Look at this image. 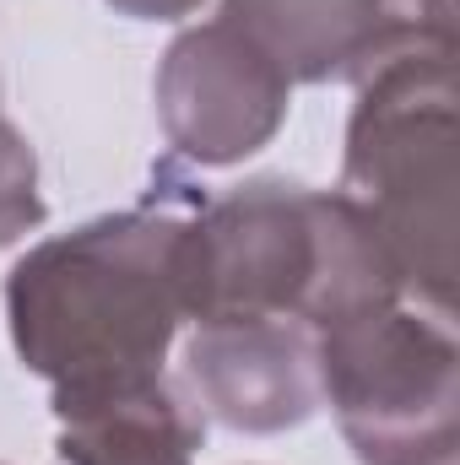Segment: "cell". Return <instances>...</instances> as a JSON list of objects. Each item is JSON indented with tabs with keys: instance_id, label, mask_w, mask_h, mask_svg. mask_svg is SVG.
Here are the masks:
<instances>
[{
	"instance_id": "1",
	"label": "cell",
	"mask_w": 460,
	"mask_h": 465,
	"mask_svg": "<svg viewBox=\"0 0 460 465\" xmlns=\"http://www.w3.org/2000/svg\"><path fill=\"white\" fill-rule=\"evenodd\" d=\"M185 223L168 212H109L33 243L5 276L11 347L49 390L163 373L185 325Z\"/></svg>"
},
{
	"instance_id": "2",
	"label": "cell",
	"mask_w": 460,
	"mask_h": 465,
	"mask_svg": "<svg viewBox=\"0 0 460 465\" xmlns=\"http://www.w3.org/2000/svg\"><path fill=\"white\" fill-rule=\"evenodd\" d=\"M185 320H298L309 331L406 298L374 223L342 190L244 184L212 201L179 243Z\"/></svg>"
},
{
	"instance_id": "3",
	"label": "cell",
	"mask_w": 460,
	"mask_h": 465,
	"mask_svg": "<svg viewBox=\"0 0 460 465\" xmlns=\"http://www.w3.org/2000/svg\"><path fill=\"white\" fill-rule=\"evenodd\" d=\"M352 87L342 195L374 223L401 292L455 314V33L406 16Z\"/></svg>"
},
{
	"instance_id": "4",
	"label": "cell",
	"mask_w": 460,
	"mask_h": 465,
	"mask_svg": "<svg viewBox=\"0 0 460 465\" xmlns=\"http://www.w3.org/2000/svg\"><path fill=\"white\" fill-rule=\"evenodd\" d=\"M320 406L357 465H450L460 444V347L450 314L374 303L315 331Z\"/></svg>"
},
{
	"instance_id": "5",
	"label": "cell",
	"mask_w": 460,
	"mask_h": 465,
	"mask_svg": "<svg viewBox=\"0 0 460 465\" xmlns=\"http://www.w3.org/2000/svg\"><path fill=\"white\" fill-rule=\"evenodd\" d=\"M157 119L179 157L233 168L276 141L293 109V82L228 16L185 27L157 65Z\"/></svg>"
},
{
	"instance_id": "6",
	"label": "cell",
	"mask_w": 460,
	"mask_h": 465,
	"mask_svg": "<svg viewBox=\"0 0 460 465\" xmlns=\"http://www.w3.org/2000/svg\"><path fill=\"white\" fill-rule=\"evenodd\" d=\"M185 373L201 406L233 433H287L320 411L315 331L298 320H217L195 325Z\"/></svg>"
},
{
	"instance_id": "7",
	"label": "cell",
	"mask_w": 460,
	"mask_h": 465,
	"mask_svg": "<svg viewBox=\"0 0 460 465\" xmlns=\"http://www.w3.org/2000/svg\"><path fill=\"white\" fill-rule=\"evenodd\" d=\"M65 465H195L206 417L163 379H104L49 395Z\"/></svg>"
},
{
	"instance_id": "8",
	"label": "cell",
	"mask_w": 460,
	"mask_h": 465,
	"mask_svg": "<svg viewBox=\"0 0 460 465\" xmlns=\"http://www.w3.org/2000/svg\"><path fill=\"white\" fill-rule=\"evenodd\" d=\"M287 82H352L406 22L395 0H223Z\"/></svg>"
},
{
	"instance_id": "9",
	"label": "cell",
	"mask_w": 460,
	"mask_h": 465,
	"mask_svg": "<svg viewBox=\"0 0 460 465\" xmlns=\"http://www.w3.org/2000/svg\"><path fill=\"white\" fill-rule=\"evenodd\" d=\"M44 223V195H38V157L27 135L0 114V249L16 243L22 232Z\"/></svg>"
},
{
	"instance_id": "10",
	"label": "cell",
	"mask_w": 460,
	"mask_h": 465,
	"mask_svg": "<svg viewBox=\"0 0 460 465\" xmlns=\"http://www.w3.org/2000/svg\"><path fill=\"white\" fill-rule=\"evenodd\" d=\"M119 16H135V22H179L190 11H201V0H109Z\"/></svg>"
}]
</instances>
